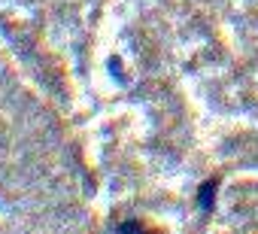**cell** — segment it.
<instances>
[{
  "label": "cell",
  "instance_id": "cell-2",
  "mask_svg": "<svg viewBox=\"0 0 258 234\" xmlns=\"http://www.w3.org/2000/svg\"><path fill=\"white\" fill-rule=\"evenodd\" d=\"M143 234H149V231H143Z\"/></svg>",
  "mask_w": 258,
  "mask_h": 234
},
{
  "label": "cell",
  "instance_id": "cell-1",
  "mask_svg": "<svg viewBox=\"0 0 258 234\" xmlns=\"http://www.w3.org/2000/svg\"><path fill=\"white\" fill-rule=\"evenodd\" d=\"M216 192H219V180H216V177L201 183V189H198V207H201L204 213L213 210V204H216Z\"/></svg>",
  "mask_w": 258,
  "mask_h": 234
}]
</instances>
